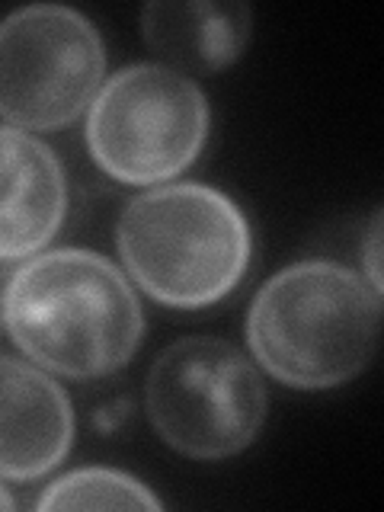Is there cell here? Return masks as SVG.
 I'll return each instance as SVG.
<instances>
[{"mask_svg": "<svg viewBox=\"0 0 384 512\" xmlns=\"http://www.w3.org/2000/svg\"><path fill=\"white\" fill-rule=\"evenodd\" d=\"M64 212L68 176L58 154L23 128L0 125V263L39 253Z\"/></svg>", "mask_w": 384, "mask_h": 512, "instance_id": "cell-8", "label": "cell"}, {"mask_svg": "<svg viewBox=\"0 0 384 512\" xmlns=\"http://www.w3.org/2000/svg\"><path fill=\"white\" fill-rule=\"evenodd\" d=\"M122 266L167 308H208L237 288L250 266L253 234L221 189L173 183L141 192L116 224Z\"/></svg>", "mask_w": 384, "mask_h": 512, "instance_id": "cell-3", "label": "cell"}, {"mask_svg": "<svg viewBox=\"0 0 384 512\" xmlns=\"http://www.w3.org/2000/svg\"><path fill=\"white\" fill-rule=\"evenodd\" d=\"M48 509H164L151 487L116 468H80L52 480L36 503Z\"/></svg>", "mask_w": 384, "mask_h": 512, "instance_id": "cell-10", "label": "cell"}, {"mask_svg": "<svg viewBox=\"0 0 384 512\" xmlns=\"http://www.w3.org/2000/svg\"><path fill=\"white\" fill-rule=\"evenodd\" d=\"M13 506H16V500L10 496V490H7L4 484H0V512H10Z\"/></svg>", "mask_w": 384, "mask_h": 512, "instance_id": "cell-12", "label": "cell"}, {"mask_svg": "<svg viewBox=\"0 0 384 512\" xmlns=\"http://www.w3.org/2000/svg\"><path fill=\"white\" fill-rule=\"evenodd\" d=\"M266 384L234 343L221 336H183L154 359L144 410L173 452L196 461L231 458L260 436Z\"/></svg>", "mask_w": 384, "mask_h": 512, "instance_id": "cell-4", "label": "cell"}, {"mask_svg": "<svg viewBox=\"0 0 384 512\" xmlns=\"http://www.w3.org/2000/svg\"><path fill=\"white\" fill-rule=\"evenodd\" d=\"M106 48L84 13L32 4L0 20V119L52 132L90 109L103 87Z\"/></svg>", "mask_w": 384, "mask_h": 512, "instance_id": "cell-6", "label": "cell"}, {"mask_svg": "<svg viewBox=\"0 0 384 512\" xmlns=\"http://www.w3.org/2000/svg\"><path fill=\"white\" fill-rule=\"evenodd\" d=\"M205 90L170 64H132L96 90L87 148L96 167L125 186H157L192 167L208 141Z\"/></svg>", "mask_w": 384, "mask_h": 512, "instance_id": "cell-5", "label": "cell"}, {"mask_svg": "<svg viewBox=\"0 0 384 512\" xmlns=\"http://www.w3.org/2000/svg\"><path fill=\"white\" fill-rule=\"evenodd\" d=\"M0 317L26 356L64 378H103L135 356L144 311L119 266L93 250H48L13 272Z\"/></svg>", "mask_w": 384, "mask_h": 512, "instance_id": "cell-1", "label": "cell"}, {"mask_svg": "<svg viewBox=\"0 0 384 512\" xmlns=\"http://www.w3.org/2000/svg\"><path fill=\"white\" fill-rule=\"evenodd\" d=\"M381 221H384V215L375 212L372 224H368V234L362 240V256H365V272H362V276L372 282L378 292H384V282H381Z\"/></svg>", "mask_w": 384, "mask_h": 512, "instance_id": "cell-11", "label": "cell"}, {"mask_svg": "<svg viewBox=\"0 0 384 512\" xmlns=\"http://www.w3.org/2000/svg\"><path fill=\"white\" fill-rule=\"evenodd\" d=\"M381 295L362 272L343 263L285 266L263 282L247 314L256 365L298 391L340 388L375 359Z\"/></svg>", "mask_w": 384, "mask_h": 512, "instance_id": "cell-2", "label": "cell"}, {"mask_svg": "<svg viewBox=\"0 0 384 512\" xmlns=\"http://www.w3.org/2000/svg\"><path fill=\"white\" fill-rule=\"evenodd\" d=\"M0 320H4V317H0Z\"/></svg>", "mask_w": 384, "mask_h": 512, "instance_id": "cell-13", "label": "cell"}, {"mask_svg": "<svg viewBox=\"0 0 384 512\" xmlns=\"http://www.w3.org/2000/svg\"><path fill=\"white\" fill-rule=\"evenodd\" d=\"M141 32L176 71H221L244 55L253 36V13L237 0H154L141 10Z\"/></svg>", "mask_w": 384, "mask_h": 512, "instance_id": "cell-9", "label": "cell"}, {"mask_svg": "<svg viewBox=\"0 0 384 512\" xmlns=\"http://www.w3.org/2000/svg\"><path fill=\"white\" fill-rule=\"evenodd\" d=\"M74 407L61 384L23 359L0 356V477L36 480L68 458Z\"/></svg>", "mask_w": 384, "mask_h": 512, "instance_id": "cell-7", "label": "cell"}]
</instances>
